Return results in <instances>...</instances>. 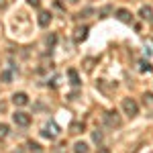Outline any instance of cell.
<instances>
[{
  "mask_svg": "<svg viewBox=\"0 0 153 153\" xmlns=\"http://www.w3.org/2000/svg\"><path fill=\"white\" fill-rule=\"evenodd\" d=\"M123 110H125V114H127V117L133 118V117H137V114H139V104H137L133 98H125V100H123Z\"/></svg>",
  "mask_w": 153,
  "mask_h": 153,
  "instance_id": "1",
  "label": "cell"
},
{
  "mask_svg": "<svg viewBox=\"0 0 153 153\" xmlns=\"http://www.w3.org/2000/svg\"><path fill=\"white\" fill-rule=\"evenodd\" d=\"M104 123H106V127H110V129H118L123 120H120L117 110H108V112L104 114Z\"/></svg>",
  "mask_w": 153,
  "mask_h": 153,
  "instance_id": "2",
  "label": "cell"
},
{
  "mask_svg": "<svg viewBox=\"0 0 153 153\" xmlns=\"http://www.w3.org/2000/svg\"><path fill=\"white\" fill-rule=\"evenodd\" d=\"M59 133H61V129H59L55 123H47V125L43 127V131H41V135H43L45 139H55Z\"/></svg>",
  "mask_w": 153,
  "mask_h": 153,
  "instance_id": "3",
  "label": "cell"
},
{
  "mask_svg": "<svg viewBox=\"0 0 153 153\" xmlns=\"http://www.w3.org/2000/svg\"><path fill=\"white\" fill-rule=\"evenodd\" d=\"M12 120H14L16 127H29L31 125V114H27V112H14Z\"/></svg>",
  "mask_w": 153,
  "mask_h": 153,
  "instance_id": "4",
  "label": "cell"
},
{
  "mask_svg": "<svg viewBox=\"0 0 153 153\" xmlns=\"http://www.w3.org/2000/svg\"><path fill=\"white\" fill-rule=\"evenodd\" d=\"M117 19L125 25H133V14H131L127 8H118L117 10Z\"/></svg>",
  "mask_w": 153,
  "mask_h": 153,
  "instance_id": "5",
  "label": "cell"
},
{
  "mask_svg": "<svg viewBox=\"0 0 153 153\" xmlns=\"http://www.w3.org/2000/svg\"><path fill=\"white\" fill-rule=\"evenodd\" d=\"M51 12L49 10H41L39 12V16H37V23H39V27H49V23H51Z\"/></svg>",
  "mask_w": 153,
  "mask_h": 153,
  "instance_id": "6",
  "label": "cell"
},
{
  "mask_svg": "<svg viewBox=\"0 0 153 153\" xmlns=\"http://www.w3.org/2000/svg\"><path fill=\"white\" fill-rule=\"evenodd\" d=\"M74 39H76V43H82L88 39V27H78L76 31H74Z\"/></svg>",
  "mask_w": 153,
  "mask_h": 153,
  "instance_id": "7",
  "label": "cell"
},
{
  "mask_svg": "<svg viewBox=\"0 0 153 153\" xmlns=\"http://www.w3.org/2000/svg\"><path fill=\"white\" fill-rule=\"evenodd\" d=\"M12 102L16 106H27L29 104V96L25 92H16V94H12Z\"/></svg>",
  "mask_w": 153,
  "mask_h": 153,
  "instance_id": "8",
  "label": "cell"
},
{
  "mask_svg": "<svg viewBox=\"0 0 153 153\" xmlns=\"http://www.w3.org/2000/svg\"><path fill=\"white\" fill-rule=\"evenodd\" d=\"M139 16H141L143 21H151V19H153V8H151V6H141Z\"/></svg>",
  "mask_w": 153,
  "mask_h": 153,
  "instance_id": "9",
  "label": "cell"
},
{
  "mask_svg": "<svg viewBox=\"0 0 153 153\" xmlns=\"http://www.w3.org/2000/svg\"><path fill=\"white\" fill-rule=\"evenodd\" d=\"M74 153H90V149H88V143L78 141L76 145H74Z\"/></svg>",
  "mask_w": 153,
  "mask_h": 153,
  "instance_id": "10",
  "label": "cell"
},
{
  "mask_svg": "<svg viewBox=\"0 0 153 153\" xmlns=\"http://www.w3.org/2000/svg\"><path fill=\"white\" fill-rule=\"evenodd\" d=\"M68 76H70L71 86H80V76H78V71H76V70H70V71H68Z\"/></svg>",
  "mask_w": 153,
  "mask_h": 153,
  "instance_id": "11",
  "label": "cell"
},
{
  "mask_svg": "<svg viewBox=\"0 0 153 153\" xmlns=\"http://www.w3.org/2000/svg\"><path fill=\"white\" fill-rule=\"evenodd\" d=\"M82 131H84V123H71L70 125V133H74V135H78Z\"/></svg>",
  "mask_w": 153,
  "mask_h": 153,
  "instance_id": "12",
  "label": "cell"
},
{
  "mask_svg": "<svg viewBox=\"0 0 153 153\" xmlns=\"http://www.w3.org/2000/svg\"><path fill=\"white\" fill-rule=\"evenodd\" d=\"M143 104H145V106H149V108H153V94L145 92V94H143Z\"/></svg>",
  "mask_w": 153,
  "mask_h": 153,
  "instance_id": "13",
  "label": "cell"
},
{
  "mask_svg": "<svg viewBox=\"0 0 153 153\" xmlns=\"http://www.w3.org/2000/svg\"><path fill=\"white\" fill-rule=\"evenodd\" d=\"M139 70L141 71H153V65L149 61H141V63H139Z\"/></svg>",
  "mask_w": 153,
  "mask_h": 153,
  "instance_id": "14",
  "label": "cell"
},
{
  "mask_svg": "<svg viewBox=\"0 0 153 153\" xmlns=\"http://www.w3.org/2000/svg\"><path fill=\"white\" fill-rule=\"evenodd\" d=\"M27 147H29L31 151H35V153L41 151V145H39V143H35V141H29V143H27Z\"/></svg>",
  "mask_w": 153,
  "mask_h": 153,
  "instance_id": "15",
  "label": "cell"
},
{
  "mask_svg": "<svg viewBox=\"0 0 153 153\" xmlns=\"http://www.w3.org/2000/svg\"><path fill=\"white\" fill-rule=\"evenodd\" d=\"M92 139H94V143H102V131H94Z\"/></svg>",
  "mask_w": 153,
  "mask_h": 153,
  "instance_id": "16",
  "label": "cell"
},
{
  "mask_svg": "<svg viewBox=\"0 0 153 153\" xmlns=\"http://www.w3.org/2000/svg\"><path fill=\"white\" fill-rule=\"evenodd\" d=\"M55 41H57V37H55V35H49V37H47V47L51 49L53 45H55Z\"/></svg>",
  "mask_w": 153,
  "mask_h": 153,
  "instance_id": "17",
  "label": "cell"
},
{
  "mask_svg": "<svg viewBox=\"0 0 153 153\" xmlns=\"http://www.w3.org/2000/svg\"><path fill=\"white\" fill-rule=\"evenodd\" d=\"M110 12H112V6H104V8H100L98 14H100V16H106V14H110Z\"/></svg>",
  "mask_w": 153,
  "mask_h": 153,
  "instance_id": "18",
  "label": "cell"
},
{
  "mask_svg": "<svg viewBox=\"0 0 153 153\" xmlns=\"http://www.w3.org/2000/svg\"><path fill=\"white\" fill-rule=\"evenodd\" d=\"M6 135H8V127L6 125H0V139H4Z\"/></svg>",
  "mask_w": 153,
  "mask_h": 153,
  "instance_id": "19",
  "label": "cell"
},
{
  "mask_svg": "<svg viewBox=\"0 0 153 153\" xmlns=\"http://www.w3.org/2000/svg\"><path fill=\"white\" fill-rule=\"evenodd\" d=\"M2 80H4V82H10L12 74H10V71H2Z\"/></svg>",
  "mask_w": 153,
  "mask_h": 153,
  "instance_id": "20",
  "label": "cell"
},
{
  "mask_svg": "<svg viewBox=\"0 0 153 153\" xmlns=\"http://www.w3.org/2000/svg\"><path fill=\"white\" fill-rule=\"evenodd\" d=\"M27 4H29V6H35V8H39L41 0H27Z\"/></svg>",
  "mask_w": 153,
  "mask_h": 153,
  "instance_id": "21",
  "label": "cell"
},
{
  "mask_svg": "<svg viewBox=\"0 0 153 153\" xmlns=\"http://www.w3.org/2000/svg\"><path fill=\"white\" fill-rule=\"evenodd\" d=\"M96 153H110V151H108L106 147H98V151H96Z\"/></svg>",
  "mask_w": 153,
  "mask_h": 153,
  "instance_id": "22",
  "label": "cell"
},
{
  "mask_svg": "<svg viewBox=\"0 0 153 153\" xmlns=\"http://www.w3.org/2000/svg\"><path fill=\"white\" fill-rule=\"evenodd\" d=\"M4 6H6V2H4V0H0V8H4Z\"/></svg>",
  "mask_w": 153,
  "mask_h": 153,
  "instance_id": "23",
  "label": "cell"
},
{
  "mask_svg": "<svg viewBox=\"0 0 153 153\" xmlns=\"http://www.w3.org/2000/svg\"><path fill=\"white\" fill-rule=\"evenodd\" d=\"M70 2H71V4H76V2H78V0H70Z\"/></svg>",
  "mask_w": 153,
  "mask_h": 153,
  "instance_id": "24",
  "label": "cell"
}]
</instances>
